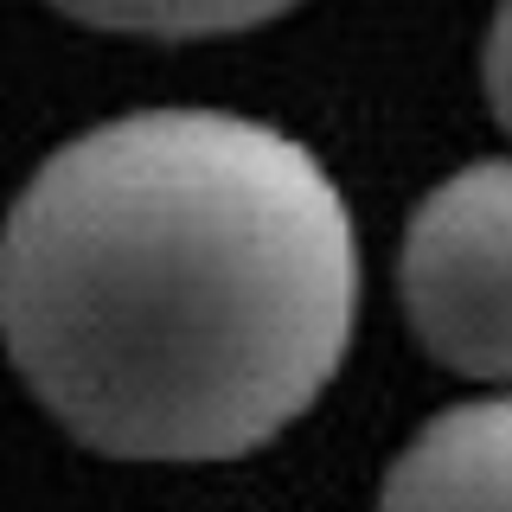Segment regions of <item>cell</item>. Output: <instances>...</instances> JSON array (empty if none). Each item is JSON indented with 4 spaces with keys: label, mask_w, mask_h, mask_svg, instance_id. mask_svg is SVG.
<instances>
[{
    "label": "cell",
    "mask_w": 512,
    "mask_h": 512,
    "mask_svg": "<svg viewBox=\"0 0 512 512\" xmlns=\"http://www.w3.org/2000/svg\"><path fill=\"white\" fill-rule=\"evenodd\" d=\"M359 237L295 135L135 109L64 141L0 224V340L26 391L116 461H231L333 384Z\"/></svg>",
    "instance_id": "6da1fadb"
},
{
    "label": "cell",
    "mask_w": 512,
    "mask_h": 512,
    "mask_svg": "<svg viewBox=\"0 0 512 512\" xmlns=\"http://www.w3.org/2000/svg\"><path fill=\"white\" fill-rule=\"evenodd\" d=\"M397 282L429 359L512 384V160H474L416 205Z\"/></svg>",
    "instance_id": "7a4b0ae2"
},
{
    "label": "cell",
    "mask_w": 512,
    "mask_h": 512,
    "mask_svg": "<svg viewBox=\"0 0 512 512\" xmlns=\"http://www.w3.org/2000/svg\"><path fill=\"white\" fill-rule=\"evenodd\" d=\"M378 512H512V391L429 416L384 474Z\"/></svg>",
    "instance_id": "3957f363"
},
{
    "label": "cell",
    "mask_w": 512,
    "mask_h": 512,
    "mask_svg": "<svg viewBox=\"0 0 512 512\" xmlns=\"http://www.w3.org/2000/svg\"><path fill=\"white\" fill-rule=\"evenodd\" d=\"M58 13L103 32H141V39H212L244 32L288 13L295 0H52Z\"/></svg>",
    "instance_id": "277c9868"
},
{
    "label": "cell",
    "mask_w": 512,
    "mask_h": 512,
    "mask_svg": "<svg viewBox=\"0 0 512 512\" xmlns=\"http://www.w3.org/2000/svg\"><path fill=\"white\" fill-rule=\"evenodd\" d=\"M480 77H487V103H493V116H500V128L512 135V0H500V13H493Z\"/></svg>",
    "instance_id": "5b68a950"
}]
</instances>
